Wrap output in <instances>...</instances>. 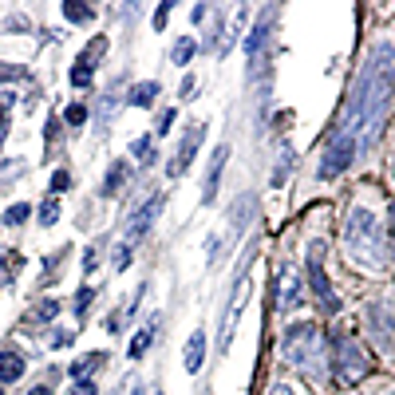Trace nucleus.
Wrapping results in <instances>:
<instances>
[{
	"instance_id": "nucleus-1",
	"label": "nucleus",
	"mask_w": 395,
	"mask_h": 395,
	"mask_svg": "<svg viewBox=\"0 0 395 395\" xmlns=\"http://www.w3.org/2000/svg\"><path fill=\"white\" fill-rule=\"evenodd\" d=\"M392 91H395V47L376 44L372 47V60L363 67V76L356 79V87H352V99H348V107H344L340 131L352 135L360 146H372L379 135V126H383Z\"/></svg>"
},
{
	"instance_id": "nucleus-2",
	"label": "nucleus",
	"mask_w": 395,
	"mask_h": 395,
	"mask_svg": "<svg viewBox=\"0 0 395 395\" xmlns=\"http://www.w3.org/2000/svg\"><path fill=\"white\" fill-rule=\"evenodd\" d=\"M281 356L289 368L304 372L308 379H324V372H328V363H324V336H320L316 324H293L284 332Z\"/></svg>"
},
{
	"instance_id": "nucleus-3",
	"label": "nucleus",
	"mask_w": 395,
	"mask_h": 395,
	"mask_svg": "<svg viewBox=\"0 0 395 395\" xmlns=\"http://www.w3.org/2000/svg\"><path fill=\"white\" fill-rule=\"evenodd\" d=\"M344 245L360 261H376L379 257V245H383V237H379V221L372 210H363V205H352L348 210V218H344Z\"/></svg>"
},
{
	"instance_id": "nucleus-4",
	"label": "nucleus",
	"mask_w": 395,
	"mask_h": 395,
	"mask_svg": "<svg viewBox=\"0 0 395 395\" xmlns=\"http://www.w3.org/2000/svg\"><path fill=\"white\" fill-rule=\"evenodd\" d=\"M363 376H368V356H363L348 336H336V340H332V379L352 387V383H360Z\"/></svg>"
},
{
	"instance_id": "nucleus-5",
	"label": "nucleus",
	"mask_w": 395,
	"mask_h": 395,
	"mask_svg": "<svg viewBox=\"0 0 395 395\" xmlns=\"http://www.w3.org/2000/svg\"><path fill=\"white\" fill-rule=\"evenodd\" d=\"M356 150H360V142L336 126V131H332V139H328V150H324V158H320V178L328 182V178H336V174H344L348 166H352Z\"/></svg>"
},
{
	"instance_id": "nucleus-6",
	"label": "nucleus",
	"mask_w": 395,
	"mask_h": 395,
	"mask_svg": "<svg viewBox=\"0 0 395 395\" xmlns=\"http://www.w3.org/2000/svg\"><path fill=\"white\" fill-rule=\"evenodd\" d=\"M273 20H277V8H265L261 20L253 24L249 40H245V52H249V79L261 76L269 67V40H273Z\"/></svg>"
},
{
	"instance_id": "nucleus-7",
	"label": "nucleus",
	"mask_w": 395,
	"mask_h": 395,
	"mask_svg": "<svg viewBox=\"0 0 395 395\" xmlns=\"http://www.w3.org/2000/svg\"><path fill=\"white\" fill-rule=\"evenodd\" d=\"M308 284L316 293V304L324 316H336L340 313V297L332 293L328 277H324V245H308Z\"/></svg>"
},
{
	"instance_id": "nucleus-8",
	"label": "nucleus",
	"mask_w": 395,
	"mask_h": 395,
	"mask_svg": "<svg viewBox=\"0 0 395 395\" xmlns=\"http://www.w3.org/2000/svg\"><path fill=\"white\" fill-rule=\"evenodd\" d=\"M202 139H205V123H194L182 135V142H178V155H174V162L166 166V174L170 178H178V174H186V166L194 162V155H198V146H202Z\"/></svg>"
},
{
	"instance_id": "nucleus-9",
	"label": "nucleus",
	"mask_w": 395,
	"mask_h": 395,
	"mask_svg": "<svg viewBox=\"0 0 395 395\" xmlns=\"http://www.w3.org/2000/svg\"><path fill=\"white\" fill-rule=\"evenodd\" d=\"M300 300H304V293H300L297 269L284 265L281 277H277V308H281V313H293V308H300Z\"/></svg>"
},
{
	"instance_id": "nucleus-10",
	"label": "nucleus",
	"mask_w": 395,
	"mask_h": 395,
	"mask_svg": "<svg viewBox=\"0 0 395 395\" xmlns=\"http://www.w3.org/2000/svg\"><path fill=\"white\" fill-rule=\"evenodd\" d=\"M162 202H166V198H162V194H155V198H150V202H146V205L139 210V214L131 218V225H126V241H123V245H131V241H139V237H146V234H150L155 218L162 214Z\"/></svg>"
},
{
	"instance_id": "nucleus-11",
	"label": "nucleus",
	"mask_w": 395,
	"mask_h": 395,
	"mask_svg": "<svg viewBox=\"0 0 395 395\" xmlns=\"http://www.w3.org/2000/svg\"><path fill=\"white\" fill-rule=\"evenodd\" d=\"M225 158H229V146H218L214 158H210V170H205V190H202V202L214 205L218 202V182H221V170H225Z\"/></svg>"
},
{
	"instance_id": "nucleus-12",
	"label": "nucleus",
	"mask_w": 395,
	"mask_h": 395,
	"mask_svg": "<svg viewBox=\"0 0 395 395\" xmlns=\"http://www.w3.org/2000/svg\"><path fill=\"white\" fill-rule=\"evenodd\" d=\"M372 336L379 340V348H387L395 340V316H392V308H372Z\"/></svg>"
},
{
	"instance_id": "nucleus-13",
	"label": "nucleus",
	"mask_w": 395,
	"mask_h": 395,
	"mask_svg": "<svg viewBox=\"0 0 395 395\" xmlns=\"http://www.w3.org/2000/svg\"><path fill=\"white\" fill-rule=\"evenodd\" d=\"M24 376V356L12 352V348H4L0 352V383H12V379Z\"/></svg>"
},
{
	"instance_id": "nucleus-14",
	"label": "nucleus",
	"mask_w": 395,
	"mask_h": 395,
	"mask_svg": "<svg viewBox=\"0 0 395 395\" xmlns=\"http://www.w3.org/2000/svg\"><path fill=\"white\" fill-rule=\"evenodd\" d=\"M202 356H205V332L198 328L186 340V372H190V376H194V372H202Z\"/></svg>"
},
{
	"instance_id": "nucleus-15",
	"label": "nucleus",
	"mask_w": 395,
	"mask_h": 395,
	"mask_svg": "<svg viewBox=\"0 0 395 395\" xmlns=\"http://www.w3.org/2000/svg\"><path fill=\"white\" fill-rule=\"evenodd\" d=\"M155 99H158V83H139V87H131V95H126L131 107H155Z\"/></svg>"
},
{
	"instance_id": "nucleus-16",
	"label": "nucleus",
	"mask_w": 395,
	"mask_h": 395,
	"mask_svg": "<svg viewBox=\"0 0 395 395\" xmlns=\"http://www.w3.org/2000/svg\"><path fill=\"white\" fill-rule=\"evenodd\" d=\"M126 174H131V170H126V162L119 158V162H115V166L107 170V182H103V198H111V194H119V186L126 182Z\"/></svg>"
},
{
	"instance_id": "nucleus-17",
	"label": "nucleus",
	"mask_w": 395,
	"mask_h": 395,
	"mask_svg": "<svg viewBox=\"0 0 395 395\" xmlns=\"http://www.w3.org/2000/svg\"><path fill=\"white\" fill-rule=\"evenodd\" d=\"M194 52H198V40H190V36H182V40H178V44H174L170 60L178 63V67H186V63L194 60Z\"/></svg>"
},
{
	"instance_id": "nucleus-18",
	"label": "nucleus",
	"mask_w": 395,
	"mask_h": 395,
	"mask_svg": "<svg viewBox=\"0 0 395 395\" xmlns=\"http://www.w3.org/2000/svg\"><path fill=\"white\" fill-rule=\"evenodd\" d=\"M99 363H103V356H99V352H91V356H79V360L67 368V376H71V379H83L87 372H95Z\"/></svg>"
},
{
	"instance_id": "nucleus-19",
	"label": "nucleus",
	"mask_w": 395,
	"mask_h": 395,
	"mask_svg": "<svg viewBox=\"0 0 395 395\" xmlns=\"http://www.w3.org/2000/svg\"><path fill=\"white\" fill-rule=\"evenodd\" d=\"M150 336H155V328H142L139 336L131 340V348H126V352H131V360H142V356H146V348H150Z\"/></svg>"
},
{
	"instance_id": "nucleus-20",
	"label": "nucleus",
	"mask_w": 395,
	"mask_h": 395,
	"mask_svg": "<svg viewBox=\"0 0 395 395\" xmlns=\"http://www.w3.org/2000/svg\"><path fill=\"white\" fill-rule=\"evenodd\" d=\"M28 214H32V205H28V202H16V205H8V210L0 214V221H4V225H20V221L28 218Z\"/></svg>"
},
{
	"instance_id": "nucleus-21",
	"label": "nucleus",
	"mask_w": 395,
	"mask_h": 395,
	"mask_svg": "<svg viewBox=\"0 0 395 395\" xmlns=\"http://www.w3.org/2000/svg\"><path fill=\"white\" fill-rule=\"evenodd\" d=\"M131 155L139 158L142 166H150V162H155V158H150V135H142V139L131 142Z\"/></svg>"
},
{
	"instance_id": "nucleus-22",
	"label": "nucleus",
	"mask_w": 395,
	"mask_h": 395,
	"mask_svg": "<svg viewBox=\"0 0 395 395\" xmlns=\"http://www.w3.org/2000/svg\"><path fill=\"white\" fill-rule=\"evenodd\" d=\"M56 313H60V304H56V300H40V304H36V313H28V320H40V324H47Z\"/></svg>"
},
{
	"instance_id": "nucleus-23",
	"label": "nucleus",
	"mask_w": 395,
	"mask_h": 395,
	"mask_svg": "<svg viewBox=\"0 0 395 395\" xmlns=\"http://www.w3.org/2000/svg\"><path fill=\"white\" fill-rule=\"evenodd\" d=\"M63 16H67V20H91V8H87V4H76V0H63Z\"/></svg>"
},
{
	"instance_id": "nucleus-24",
	"label": "nucleus",
	"mask_w": 395,
	"mask_h": 395,
	"mask_svg": "<svg viewBox=\"0 0 395 395\" xmlns=\"http://www.w3.org/2000/svg\"><path fill=\"white\" fill-rule=\"evenodd\" d=\"M56 218H60V205H56V198H47L40 205V225H56Z\"/></svg>"
},
{
	"instance_id": "nucleus-25",
	"label": "nucleus",
	"mask_w": 395,
	"mask_h": 395,
	"mask_svg": "<svg viewBox=\"0 0 395 395\" xmlns=\"http://www.w3.org/2000/svg\"><path fill=\"white\" fill-rule=\"evenodd\" d=\"M103 52H107V40L99 36V40H91V44H87V52H83V60H79V63H87V67H91V60H99Z\"/></svg>"
},
{
	"instance_id": "nucleus-26",
	"label": "nucleus",
	"mask_w": 395,
	"mask_h": 395,
	"mask_svg": "<svg viewBox=\"0 0 395 395\" xmlns=\"http://www.w3.org/2000/svg\"><path fill=\"white\" fill-rule=\"evenodd\" d=\"M249 198H241V202L234 205V234H241V229H245V214H249Z\"/></svg>"
},
{
	"instance_id": "nucleus-27",
	"label": "nucleus",
	"mask_w": 395,
	"mask_h": 395,
	"mask_svg": "<svg viewBox=\"0 0 395 395\" xmlns=\"http://www.w3.org/2000/svg\"><path fill=\"white\" fill-rule=\"evenodd\" d=\"M71 83H76V87H87V83H91V67H87V63H76V67H71Z\"/></svg>"
},
{
	"instance_id": "nucleus-28",
	"label": "nucleus",
	"mask_w": 395,
	"mask_h": 395,
	"mask_svg": "<svg viewBox=\"0 0 395 395\" xmlns=\"http://www.w3.org/2000/svg\"><path fill=\"white\" fill-rule=\"evenodd\" d=\"M63 119H67V123H71V126H79V123H83V119H87V107H83V103H71V107L63 111Z\"/></svg>"
},
{
	"instance_id": "nucleus-29",
	"label": "nucleus",
	"mask_w": 395,
	"mask_h": 395,
	"mask_svg": "<svg viewBox=\"0 0 395 395\" xmlns=\"http://www.w3.org/2000/svg\"><path fill=\"white\" fill-rule=\"evenodd\" d=\"M67 186H71V174H67V170H56V174H52V194H63Z\"/></svg>"
},
{
	"instance_id": "nucleus-30",
	"label": "nucleus",
	"mask_w": 395,
	"mask_h": 395,
	"mask_svg": "<svg viewBox=\"0 0 395 395\" xmlns=\"http://www.w3.org/2000/svg\"><path fill=\"white\" fill-rule=\"evenodd\" d=\"M91 297H95V289H91V284H83V289H79V297H76V313H83V308L91 304Z\"/></svg>"
},
{
	"instance_id": "nucleus-31",
	"label": "nucleus",
	"mask_w": 395,
	"mask_h": 395,
	"mask_svg": "<svg viewBox=\"0 0 395 395\" xmlns=\"http://www.w3.org/2000/svg\"><path fill=\"white\" fill-rule=\"evenodd\" d=\"M28 71L24 67H12V63H0V79H24Z\"/></svg>"
},
{
	"instance_id": "nucleus-32",
	"label": "nucleus",
	"mask_w": 395,
	"mask_h": 395,
	"mask_svg": "<svg viewBox=\"0 0 395 395\" xmlns=\"http://www.w3.org/2000/svg\"><path fill=\"white\" fill-rule=\"evenodd\" d=\"M131 265V245H119L115 249V269H126Z\"/></svg>"
},
{
	"instance_id": "nucleus-33",
	"label": "nucleus",
	"mask_w": 395,
	"mask_h": 395,
	"mask_svg": "<svg viewBox=\"0 0 395 395\" xmlns=\"http://www.w3.org/2000/svg\"><path fill=\"white\" fill-rule=\"evenodd\" d=\"M52 344H56V348H71V344H76V332H56V336H52Z\"/></svg>"
},
{
	"instance_id": "nucleus-34",
	"label": "nucleus",
	"mask_w": 395,
	"mask_h": 395,
	"mask_svg": "<svg viewBox=\"0 0 395 395\" xmlns=\"http://www.w3.org/2000/svg\"><path fill=\"white\" fill-rule=\"evenodd\" d=\"M71 395H95V383L91 379H79L76 387H71Z\"/></svg>"
},
{
	"instance_id": "nucleus-35",
	"label": "nucleus",
	"mask_w": 395,
	"mask_h": 395,
	"mask_svg": "<svg viewBox=\"0 0 395 395\" xmlns=\"http://www.w3.org/2000/svg\"><path fill=\"white\" fill-rule=\"evenodd\" d=\"M170 123H174V111H162V119H158V135H166Z\"/></svg>"
},
{
	"instance_id": "nucleus-36",
	"label": "nucleus",
	"mask_w": 395,
	"mask_h": 395,
	"mask_svg": "<svg viewBox=\"0 0 395 395\" xmlns=\"http://www.w3.org/2000/svg\"><path fill=\"white\" fill-rule=\"evenodd\" d=\"M170 8H174V4H162V8L155 12V28H162V24H166V16H170Z\"/></svg>"
},
{
	"instance_id": "nucleus-37",
	"label": "nucleus",
	"mask_w": 395,
	"mask_h": 395,
	"mask_svg": "<svg viewBox=\"0 0 395 395\" xmlns=\"http://www.w3.org/2000/svg\"><path fill=\"white\" fill-rule=\"evenodd\" d=\"M387 234H392V257H395V202H392V210H387Z\"/></svg>"
},
{
	"instance_id": "nucleus-38",
	"label": "nucleus",
	"mask_w": 395,
	"mask_h": 395,
	"mask_svg": "<svg viewBox=\"0 0 395 395\" xmlns=\"http://www.w3.org/2000/svg\"><path fill=\"white\" fill-rule=\"evenodd\" d=\"M269 395H293V392H289L284 383H273V387H269Z\"/></svg>"
},
{
	"instance_id": "nucleus-39",
	"label": "nucleus",
	"mask_w": 395,
	"mask_h": 395,
	"mask_svg": "<svg viewBox=\"0 0 395 395\" xmlns=\"http://www.w3.org/2000/svg\"><path fill=\"white\" fill-rule=\"evenodd\" d=\"M28 395H52V387H44V383H40V387H32Z\"/></svg>"
},
{
	"instance_id": "nucleus-40",
	"label": "nucleus",
	"mask_w": 395,
	"mask_h": 395,
	"mask_svg": "<svg viewBox=\"0 0 395 395\" xmlns=\"http://www.w3.org/2000/svg\"><path fill=\"white\" fill-rule=\"evenodd\" d=\"M0 395H4V387H0Z\"/></svg>"
}]
</instances>
